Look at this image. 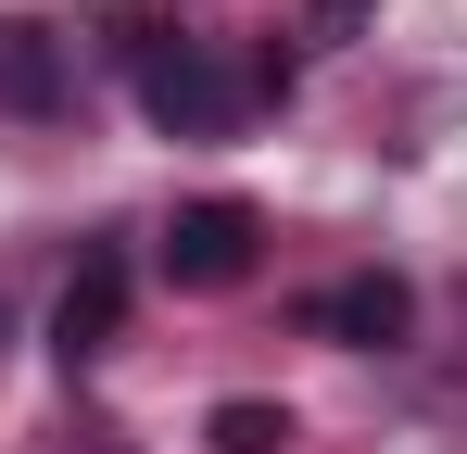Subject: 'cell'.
I'll return each mask as SVG.
<instances>
[{
	"label": "cell",
	"instance_id": "obj_3",
	"mask_svg": "<svg viewBox=\"0 0 467 454\" xmlns=\"http://www.w3.org/2000/svg\"><path fill=\"white\" fill-rule=\"evenodd\" d=\"M114 328H127V253H77V278H64V303H51V366L88 378L101 354H114Z\"/></svg>",
	"mask_w": 467,
	"mask_h": 454
},
{
	"label": "cell",
	"instance_id": "obj_4",
	"mask_svg": "<svg viewBox=\"0 0 467 454\" xmlns=\"http://www.w3.org/2000/svg\"><path fill=\"white\" fill-rule=\"evenodd\" d=\"M316 328H328V341H354V354H391V341L417 328V291H404L391 265H367V278H341V291H316Z\"/></svg>",
	"mask_w": 467,
	"mask_h": 454
},
{
	"label": "cell",
	"instance_id": "obj_6",
	"mask_svg": "<svg viewBox=\"0 0 467 454\" xmlns=\"http://www.w3.org/2000/svg\"><path fill=\"white\" fill-rule=\"evenodd\" d=\"M202 442H215V454H278V442H291V417H278V404H215Z\"/></svg>",
	"mask_w": 467,
	"mask_h": 454
},
{
	"label": "cell",
	"instance_id": "obj_1",
	"mask_svg": "<svg viewBox=\"0 0 467 454\" xmlns=\"http://www.w3.org/2000/svg\"><path fill=\"white\" fill-rule=\"evenodd\" d=\"M240 101H253V76H228L202 38H140V114L164 139H228Z\"/></svg>",
	"mask_w": 467,
	"mask_h": 454
},
{
	"label": "cell",
	"instance_id": "obj_2",
	"mask_svg": "<svg viewBox=\"0 0 467 454\" xmlns=\"http://www.w3.org/2000/svg\"><path fill=\"white\" fill-rule=\"evenodd\" d=\"M253 253H265V215H253L240 190H202V202L164 215V278H177V291H240Z\"/></svg>",
	"mask_w": 467,
	"mask_h": 454
},
{
	"label": "cell",
	"instance_id": "obj_7",
	"mask_svg": "<svg viewBox=\"0 0 467 454\" xmlns=\"http://www.w3.org/2000/svg\"><path fill=\"white\" fill-rule=\"evenodd\" d=\"M367 26V0H316V38H354Z\"/></svg>",
	"mask_w": 467,
	"mask_h": 454
},
{
	"label": "cell",
	"instance_id": "obj_5",
	"mask_svg": "<svg viewBox=\"0 0 467 454\" xmlns=\"http://www.w3.org/2000/svg\"><path fill=\"white\" fill-rule=\"evenodd\" d=\"M0 101H13V114H64V101H77L64 38H51L38 13H0Z\"/></svg>",
	"mask_w": 467,
	"mask_h": 454
}]
</instances>
